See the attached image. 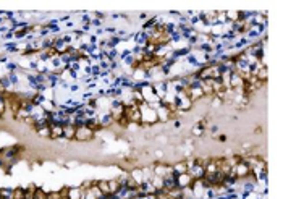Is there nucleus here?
Instances as JSON below:
<instances>
[{
  "label": "nucleus",
  "instance_id": "nucleus-1",
  "mask_svg": "<svg viewBox=\"0 0 283 199\" xmlns=\"http://www.w3.org/2000/svg\"><path fill=\"white\" fill-rule=\"evenodd\" d=\"M173 104H175V107L178 109V112H189V110L193 109V102H191V99L186 96V92H181V94H177V96H173Z\"/></svg>",
  "mask_w": 283,
  "mask_h": 199
},
{
  "label": "nucleus",
  "instance_id": "nucleus-2",
  "mask_svg": "<svg viewBox=\"0 0 283 199\" xmlns=\"http://www.w3.org/2000/svg\"><path fill=\"white\" fill-rule=\"evenodd\" d=\"M251 172H252V170H251V167L248 165L244 160L238 162L236 165L233 167V175H235V176H236L238 180H246L248 176L251 175Z\"/></svg>",
  "mask_w": 283,
  "mask_h": 199
},
{
  "label": "nucleus",
  "instance_id": "nucleus-3",
  "mask_svg": "<svg viewBox=\"0 0 283 199\" xmlns=\"http://www.w3.org/2000/svg\"><path fill=\"white\" fill-rule=\"evenodd\" d=\"M95 133L92 130H89V128H86V126H83V128H78L76 130V134H74V141H79V142H87L91 141V139H94Z\"/></svg>",
  "mask_w": 283,
  "mask_h": 199
},
{
  "label": "nucleus",
  "instance_id": "nucleus-4",
  "mask_svg": "<svg viewBox=\"0 0 283 199\" xmlns=\"http://www.w3.org/2000/svg\"><path fill=\"white\" fill-rule=\"evenodd\" d=\"M194 180L191 178V175L189 173H181L177 176V188H180V189H185V188H189L191 185H193Z\"/></svg>",
  "mask_w": 283,
  "mask_h": 199
},
{
  "label": "nucleus",
  "instance_id": "nucleus-5",
  "mask_svg": "<svg viewBox=\"0 0 283 199\" xmlns=\"http://www.w3.org/2000/svg\"><path fill=\"white\" fill-rule=\"evenodd\" d=\"M188 173L191 175V178H193L194 181H196V180H202V178H204V175H205V168H204V167H201V165H196V163H194V165L188 170Z\"/></svg>",
  "mask_w": 283,
  "mask_h": 199
},
{
  "label": "nucleus",
  "instance_id": "nucleus-6",
  "mask_svg": "<svg viewBox=\"0 0 283 199\" xmlns=\"http://www.w3.org/2000/svg\"><path fill=\"white\" fill-rule=\"evenodd\" d=\"M97 118H99V123H100V126H102V130H104V128H110V126L115 125V122H113V118H112L110 112L102 114V115H97Z\"/></svg>",
  "mask_w": 283,
  "mask_h": 199
},
{
  "label": "nucleus",
  "instance_id": "nucleus-7",
  "mask_svg": "<svg viewBox=\"0 0 283 199\" xmlns=\"http://www.w3.org/2000/svg\"><path fill=\"white\" fill-rule=\"evenodd\" d=\"M172 170H173V173H177V175L188 173V165H186L185 160H178V162L172 163Z\"/></svg>",
  "mask_w": 283,
  "mask_h": 199
},
{
  "label": "nucleus",
  "instance_id": "nucleus-8",
  "mask_svg": "<svg viewBox=\"0 0 283 199\" xmlns=\"http://www.w3.org/2000/svg\"><path fill=\"white\" fill-rule=\"evenodd\" d=\"M74 134H76L74 125L63 126V139H65V141H74Z\"/></svg>",
  "mask_w": 283,
  "mask_h": 199
},
{
  "label": "nucleus",
  "instance_id": "nucleus-9",
  "mask_svg": "<svg viewBox=\"0 0 283 199\" xmlns=\"http://www.w3.org/2000/svg\"><path fill=\"white\" fill-rule=\"evenodd\" d=\"M133 41L136 42V45H139V47H144V45L149 42V37L147 34L144 33V31H139V33H134V37H133Z\"/></svg>",
  "mask_w": 283,
  "mask_h": 199
},
{
  "label": "nucleus",
  "instance_id": "nucleus-10",
  "mask_svg": "<svg viewBox=\"0 0 283 199\" xmlns=\"http://www.w3.org/2000/svg\"><path fill=\"white\" fill-rule=\"evenodd\" d=\"M50 139H63V126L52 125L50 126Z\"/></svg>",
  "mask_w": 283,
  "mask_h": 199
},
{
  "label": "nucleus",
  "instance_id": "nucleus-11",
  "mask_svg": "<svg viewBox=\"0 0 283 199\" xmlns=\"http://www.w3.org/2000/svg\"><path fill=\"white\" fill-rule=\"evenodd\" d=\"M254 76L257 78V79H259L260 83H264V84H265L267 79H269V68H267V65H262V66H260V68H259L257 71H256Z\"/></svg>",
  "mask_w": 283,
  "mask_h": 199
},
{
  "label": "nucleus",
  "instance_id": "nucleus-12",
  "mask_svg": "<svg viewBox=\"0 0 283 199\" xmlns=\"http://www.w3.org/2000/svg\"><path fill=\"white\" fill-rule=\"evenodd\" d=\"M68 199H83V189L79 186H70Z\"/></svg>",
  "mask_w": 283,
  "mask_h": 199
},
{
  "label": "nucleus",
  "instance_id": "nucleus-13",
  "mask_svg": "<svg viewBox=\"0 0 283 199\" xmlns=\"http://www.w3.org/2000/svg\"><path fill=\"white\" fill-rule=\"evenodd\" d=\"M194 49L201 50V52H204V53H210V55L213 53V45L210 44V42H201V44H197Z\"/></svg>",
  "mask_w": 283,
  "mask_h": 199
},
{
  "label": "nucleus",
  "instance_id": "nucleus-14",
  "mask_svg": "<svg viewBox=\"0 0 283 199\" xmlns=\"http://www.w3.org/2000/svg\"><path fill=\"white\" fill-rule=\"evenodd\" d=\"M3 49L7 50V55L8 53H20V47H18V42H5Z\"/></svg>",
  "mask_w": 283,
  "mask_h": 199
},
{
  "label": "nucleus",
  "instance_id": "nucleus-15",
  "mask_svg": "<svg viewBox=\"0 0 283 199\" xmlns=\"http://www.w3.org/2000/svg\"><path fill=\"white\" fill-rule=\"evenodd\" d=\"M157 23H159V16H152V18H149V20L146 21V23H143V29H141V31H149V29L155 28Z\"/></svg>",
  "mask_w": 283,
  "mask_h": 199
},
{
  "label": "nucleus",
  "instance_id": "nucleus-16",
  "mask_svg": "<svg viewBox=\"0 0 283 199\" xmlns=\"http://www.w3.org/2000/svg\"><path fill=\"white\" fill-rule=\"evenodd\" d=\"M239 181H243V180H239ZM256 186H257V183L251 181V180L243 181V191H248V193H254V191H256Z\"/></svg>",
  "mask_w": 283,
  "mask_h": 199
},
{
  "label": "nucleus",
  "instance_id": "nucleus-17",
  "mask_svg": "<svg viewBox=\"0 0 283 199\" xmlns=\"http://www.w3.org/2000/svg\"><path fill=\"white\" fill-rule=\"evenodd\" d=\"M7 78H8V81L12 86H15V88H18L20 86V75H18V71H15V73H8L7 75Z\"/></svg>",
  "mask_w": 283,
  "mask_h": 199
},
{
  "label": "nucleus",
  "instance_id": "nucleus-18",
  "mask_svg": "<svg viewBox=\"0 0 283 199\" xmlns=\"http://www.w3.org/2000/svg\"><path fill=\"white\" fill-rule=\"evenodd\" d=\"M97 188L102 191L104 194H110V188H108V181L107 180H97Z\"/></svg>",
  "mask_w": 283,
  "mask_h": 199
},
{
  "label": "nucleus",
  "instance_id": "nucleus-19",
  "mask_svg": "<svg viewBox=\"0 0 283 199\" xmlns=\"http://www.w3.org/2000/svg\"><path fill=\"white\" fill-rule=\"evenodd\" d=\"M45 101H47V99H45V96H44V94H41V92H36L33 96V99H31V102H33L34 105H42Z\"/></svg>",
  "mask_w": 283,
  "mask_h": 199
},
{
  "label": "nucleus",
  "instance_id": "nucleus-20",
  "mask_svg": "<svg viewBox=\"0 0 283 199\" xmlns=\"http://www.w3.org/2000/svg\"><path fill=\"white\" fill-rule=\"evenodd\" d=\"M13 189H15V188H0V196H2V199H12L13 198Z\"/></svg>",
  "mask_w": 283,
  "mask_h": 199
},
{
  "label": "nucleus",
  "instance_id": "nucleus-21",
  "mask_svg": "<svg viewBox=\"0 0 283 199\" xmlns=\"http://www.w3.org/2000/svg\"><path fill=\"white\" fill-rule=\"evenodd\" d=\"M107 181H108V188H110V194H112V193H118L120 185H118V181H117V178L107 180Z\"/></svg>",
  "mask_w": 283,
  "mask_h": 199
},
{
  "label": "nucleus",
  "instance_id": "nucleus-22",
  "mask_svg": "<svg viewBox=\"0 0 283 199\" xmlns=\"http://www.w3.org/2000/svg\"><path fill=\"white\" fill-rule=\"evenodd\" d=\"M191 133L194 134V136H197V138H201V136H204V133H205V128H202V126H199L196 123V125L193 126V130H191Z\"/></svg>",
  "mask_w": 283,
  "mask_h": 199
},
{
  "label": "nucleus",
  "instance_id": "nucleus-23",
  "mask_svg": "<svg viewBox=\"0 0 283 199\" xmlns=\"http://www.w3.org/2000/svg\"><path fill=\"white\" fill-rule=\"evenodd\" d=\"M5 68H7V71H8V73H15V71H18V70H20V65H18L16 62H8V63L5 65Z\"/></svg>",
  "mask_w": 283,
  "mask_h": 199
},
{
  "label": "nucleus",
  "instance_id": "nucleus-24",
  "mask_svg": "<svg viewBox=\"0 0 283 199\" xmlns=\"http://www.w3.org/2000/svg\"><path fill=\"white\" fill-rule=\"evenodd\" d=\"M186 60H188V63H189V65L196 66V70H197V66H199V60H197V57L194 55L193 52H191V53L188 55V57H186Z\"/></svg>",
  "mask_w": 283,
  "mask_h": 199
},
{
  "label": "nucleus",
  "instance_id": "nucleus-25",
  "mask_svg": "<svg viewBox=\"0 0 283 199\" xmlns=\"http://www.w3.org/2000/svg\"><path fill=\"white\" fill-rule=\"evenodd\" d=\"M34 199H47V193L42 188H36L34 191Z\"/></svg>",
  "mask_w": 283,
  "mask_h": 199
},
{
  "label": "nucleus",
  "instance_id": "nucleus-26",
  "mask_svg": "<svg viewBox=\"0 0 283 199\" xmlns=\"http://www.w3.org/2000/svg\"><path fill=\"white\" fill-rule=\"evenodd\" d=\"M36 133L39 134V136H42V138L50 139V126H47V128H41V130H37Z\"/></svg>",
  "mask_w": 283,
  "mask_h": 199
},
{
  "label": "nucleus",
  "instance_id": "nucleus-27",
  "mask_svg": "<svg viewBox=\"0 0 283 199\" xmlns=\"http://www.w3.org/2000/svg\"><path fill=\"white\" fill-rule=\"evenodd\" d=\"M5 110H7V104H5V97L2 96V94H0V120L3 118Z\"/></svg>",
  "mask_w": 283,
  "mask_h": 199
},
{
  "label": "nucleus",
  "instance_id": "nucleus-28",
  "mask_svg": "<svg viewBox=\"0 0 283 199\" xmlns=\"http://www.w3.org/2000/svg\"><path fill=\"white\" fill-rule=\"evenodd\" d=\"M181 41V34L178 33V31H175V33L170 36V44H177V42Z\"/></svg>",
  "mask_w": 283,
  "mask_h": 199
},
{
  "label": "nucleus",
  "instance_id": "nucleus-29",
  "mask_svg": "<svg viewBox=\"0 0 283 199\" xmlns=\"http://www.w3.org/2000/svg\"><path fill=\"white\" fill-rule=\"evenodd\" d=\"M128 55H131V49H125V50H121V53H120L118 60H125V58H126Z\"/></svg>",
  "mask_w": 283,
  "mask_h": 199
},
{
  "label": "nucleus",
  "instance_id": "nucleus-30",
  "mask_svg": "<svg viewBox=\"0 0 283 199\" xmlns=\"http://www.w3.org/2000/svg\"><path fill=\"white\" fill-rule=\"evenodd\" d=\"M68 191H70V186H63L62 189L58 191V194H60V198H68Z\"/></svg>",
  "mask_w": 283,
  "mask_h": 199
},
{
  "label": "nucleus",
  "instance_id": "nucleus-31",
  "mask_svg": "<svg viewBox=\"0 0 283 199\" xmlns=\"http://www.w3.org/2000/svg\"><path fill=\"white\" fill-rule=\"evenodd\" d=\"M92 26L99 29L100 26H102V21H100V20H97V18H92V20H91V28H92Z\"/></svg>",
  "mask_w": 283,
  "mask_h": 199
},
{
  "label": "nucleus",
  "instance_id": "nucleus-32",
  "mask_svg": "<svg viewBox=\"0 0 283 199\" xmlns=\"http://www.w3.org/2000/svg\"><path fill=\"white\" fill-rule=\"evenodd\" d=\"M87 44H97V36H95V34H91V36L87 37Z\"/></svg>",
  "mask_w": 283,
  "mask_h": 199
},
{
  "label": "nucleus",
  "instance_id": "nucleus-33",
  "mask_svg": "<svg viewBox=\"0 0 283 199\" xmlns=\"http://www.w3.org/2000/svg\"><path fill=\"white\" fill-rule=\"evenodd\" d=\"M58 84L62 86L63 89H68V88H70V84H68V83H66L65 79H63V78H60V79H58Z\"/></svg>",
  "mask_w": 283,
  "mask_h": 199
},
{
  "label": "nucleus",
  "instance_id": "nucleus-34",
  "mask_svg": "<svg viewBox=\"0 0 283 199\" xmlns=\"http://www.w3.org/2000/svg\"><path fill=\"white\" fill-rule=\"evenodd\" d=\"M94 16L97 18V20H100V21H102V20H105V16H107V15H105V13H102V12H95V13H94Z\"/></svg>",
  "mask_w": 283,
  "mask_h": 199
},
{
  "label": "nucleus",
  "instance_id": "nucleus-35",
  "mask_svg": "<svg viewBox=\"0 0 283 199\" xmlns=\"http://www.w3.org/2000/svg\"><path fill=\"white\" fill-rule=\"evenodd\" d=\"M13 37H15V36H13V33H12V31H8V33H5L3 36H2V39H5V41H10V39H13Z\"/></svg>",
  "mask_w": 283,
  "mask_h": 199
},
{
  "label": "nucleus",
  "instance_id": "nucleus-36",
  "mask_svg": "<svg viewBox=\"0 0 283 199\" xmlns=\"http://www.w3.org/2000/svg\"><path fill=\"white\" fill-rule=\"evenodd\" d=\"M215 139H217L218 142H226V139H228V138H226V134H218Z\"/></svg>",
  "mask_w": 283,
  "mask_h": 199
},
{
  "label": "nucleus",
  "instance_id": "nucleus-37",
  "mask_svg": "<svg viewBox=\"0 0 283 199\" xmlns=\"http://www.w3.org/2000/svg\"><path fill=\"white\" fill-rule=\"evenodd\" d=\"M104 33H110V34H117V28H104Z\"/></svg>",
  "mask_w": 283,
  "mask_h": 199
},
{
  "label": "nucleus",
  "instance_id": "nucleus-38",
  "mask_svg": "<svg viewBox=\"0 0 283 199\" xmlns=\"http://www.w3.org/2000/svg\"><path fill=\"white\" fill-rule=\"evenodd\" d=\"M68 73H70V76L73 78V79H78V76H79L78 71H73V70H68Z\"/></svg>",
  "mask_w": 283,
  "mask_h": 199
},
{
  "label": "nucleus",
  "instance_id": "nucleus-39",
  "mask_svg": "<svg viewBox=\"0 0 283 199\" xmlns=\"http://www.w3.org/2000/svg\"><path fill=\"white\" fill-rule=\"evenodd\" d=\"M209 131H210L212 134H217V133H218V126H217V125H212V126H210V130H209Z\"/></svg>",
  "mask_w": 283,
  "mask_h": 199
},
{
  "label": "nucleus",
  "instance_id": "nucleus-40",
  "mask_svg": "<svg viewBox=\"0 0 283 199\" xmlns=\"http://www.w3.org/2000/svg\"><path fill=\"white\" fill-rule=\"evenodd\" d=\"M70 91H71V92H78V91H79V86L78 84H71L70 86Z\"/></svg>",
  "mask_w": 283,
  "mask_h": 199
},
{
  "label": "nucleus",
  "instance_id": "nucleus-41",
  "mask_svg": "<svg viewBox=\"0 0 283 199\" xmlns=\"http://www.w3.org/2000/svg\"><path fill=\"white\" fill-rule=\"evenodd\" d=\"M5 165H7V160L0 155V168H5Z\"/></svg>",
  "mask_w": 283,
  "mask_h": 199
},
{
  "label": "nucleus",
  "instance_id": "nucleus-42",
  "mask_svg": "<svg viewBox=\"0 0 283 199\" xmlns=\"http://www.w3.org/2000/svg\"><path fill=\"white\" fill-rule=\"evenodd\" d=\"M168 13H170L172 16H180V15H181V13H180V12H177V10H170Z\"/></svg>",
  "mask_w": 283,
  "mask_h": 199
},
{
  "label": "nucleus",
  "instance_id": "nucleus-43",
  "mask_svg": "<svg viewBox=\"0 0 283 199\" xmlns=\"http://www.w3.org/2000/svg\"><path fill=\"white\" fill-rule=\"evenodd\" d=\"M139 20H146V21H147V13H141V15H139Z\"/></svg>",
  "mask_w": 283,
  "mask_h": 199
},
{
  "label": "nucleus",
  "instance_id": "nucleus-44",
  "mask_svg": "<svg viewBox=\"0 0 283 199\" xmlns=\"http://www.w3.org/2000/svg\"><path fill=\"white\" fill-rule=\"evenodd\" d=\"M100 34H104V28H99L97 31H95V36H100Z\"/></svg>",
  "mask_w": 283,
  "mask_h": 199
},
{
  "label": "nucleus",
  "instance_id": "nucleus-45",
  "mask_svg": "<svg viewBox=\"0 0 283 199\" xmlns=\"http://www.w3.org/2000/svg\"><path fill=\"white\" fill-rule=\"evenodd\" d=\"M65 26H66V28H70V29H71V28L74 26V23H73V21H68V23H66Z\"/></svg>",
  "mask_w": 283,
  "mask_h": 199
},
{
  "label": "nucleus",
  "instance_id": "nucleus-46",
  "mask_svg": "<svg viewBox=\"0 0 283 199\" xmlns=\"http://www.w3.org/2000/svg\"><path fill=\"white\" fill-rule=\"evenodd\" d=\"M180 126H181V122L180 120H175V128H180Z\"/></svg>",
  "mask_w": 283,
  "mask_h": 199
},
{
  "label": "nucleus",
  "instance_id": "nucleus-47",
  "mask_svg": "<svg viewBox=\"0 0 283 199\" xmlns=\"http://www.w3.org/2000/svg\"><path fill=\"white\" fill-rule=\"evenodd\" d=\"M204 199H207V198H204Z\"/></svg>",
  "mask_w": 283,
  "mask_h": 199
}]
</instances>
